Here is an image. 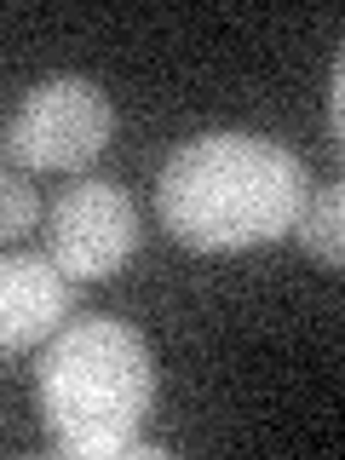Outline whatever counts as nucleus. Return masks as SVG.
Here are the masks:
<instances>
[{"label": "nucleus", "mask_w": 345, "mask_h": 460, "mask_svg": "<svg viewBox=\"0 0 345 460\" xmlns=\"http://www.w3.org/2000/svg\"><path fill=\"white\" fill-rule=\"evenodd\" d=\"M305 167L265 133H201L162 162L155 213L172 242L196 253H236L299 225Z\"/></svg>", "instance_id": "1"}, {"label": "nucleus", "mask_w": 345, "mask_h": 460, "mask_svg": "<svg viewBox=\"0 0 345 460\" xmlns=\"http://www.w3.org/2000/svg\"><path fill=\"white\" fill-rule=\"evenodd\" d=\"M155 397V363L121 316H69L35 357V409L52 443L75 460H162L138 443Z\"/></svg>", "instance_id": "2"}, {"label": "nucleus", "mask_w": 345, "mask_h": 460, "mask_svg": "<svg viewBox=\"0 0 345 460\" xmlns=\"http://www.w3.org/2000/svg\"><path fill=\"white\" fill-rule=\"evenodd\" d=\"M115 110L86 75H47L6 115V162L29 172H75L104 155Z\"/></svg>", "instance_id": "3"}, {"label": "nucleus", "mask_w": 345, "mask_h": 460, "mask_svg": "<svg viewBox=\"0 0 345 460\" xmlns=\"http://www.w3.org/2000/svg\"><path fill=\"white\" fill-rule=\"evenodd\" d=\"M299 242H305L311 259H323V265H340L345 270V179L340 184H323V190L305 196V208H299Z\"/></svg>", "instance_id": "6"}, {"label": "nucleus", "mask_w": 345, "mask_h": 460, "mask_svg": "<svg viewBox=\"0 0 345 460\" xmlns=\"http://www.w3.org/2000/svg\"><path fill=\"white\" fill-rule=\"evenodd\" d=\"M138 248V208L115 179L64 184L47 208V253L75 282H98L133 259Z\"/></svg>", "instance_id": "4"}, {"label": "nucleus", "mask_w": 345, "mask_h": 460, "mask_svg": "<svg viewBox=\"0 0 345 460\" xmlns=\"http://www.w3.org/2000/svg\"><path fill=\"white\" fill-rule=\"evenodd\" d=\"M328 121H334V144L345 150V47L334 58V81H328Z\"/></svg>", "instance_id": "8"}, {"label": "nucleus", "mask_w": 345, "mask_h": 460, "mask_svg": "<svg viewBox=\"0 0 345 460\" xmlns=\"http://www.w3.org/2000/svg\"><path fill=\"white\" fill-rule=\"evenodd\" d=\"M69 305H75V277L52 253H6V265H0V345H6V357L47 345L69 323Z\"/></svg>", "instance_id": "5"}, {"label": "nucleus", "mask_w": 345, "mask_h": 460, "mask_svg": "<svg viewBox=\"0 0 345 460\" xmlns=\"http://www.w3.org/2000/svg\"><path fill=\"white\" fill-rule=\"evenodd\" d=\"M0 196H6V208H0V236H23V230H35V190L18 179V172H6V184H0Z\"/></svg>", "instance_id": "7"}]
</instances>
